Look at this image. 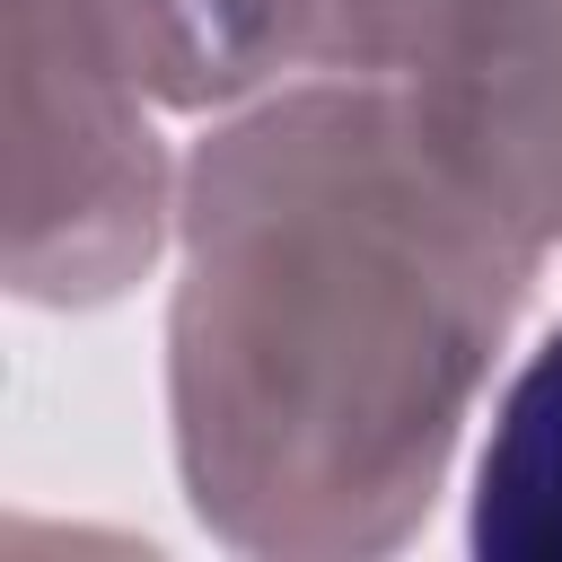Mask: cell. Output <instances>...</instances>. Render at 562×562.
Wrapping results in <instances>:
<instances>
[{"instance_id":"2","label":"cell","mask_w":562,"mask_h":562,"mask_svg":"<svg viewBox=\"0 0 562 562\" xmlns=\"http://www.w3.org/2000/svg\"><path fill=\"white\" fill-rule=\"evenodd\" d=\"M325 61L395 79L518 237H562V0H325Z\"/></svg>"},{"instance_id":"3","label":"cell","mask_w":562,"mask_h":562,"mask_svg":"<svg viewBox=\"0 0 562 562\" xmlns=\"http://www.w3.org/2000/svg\"><path fill=\"white\" fill-rule=\"evenodd\" d=\"M105 26L140 88L176 105H220L281 61H325V0H105Z\"/></svg>"},{"instance_id":"4","label":"cell","mask_w":562,"mask_h":562,"mask_svg":"<svg viewBox=\"0 0 562 562\" xmlns=\"http://www.w3.org/2000/svg\"><path fill=\"white\" fill-rule=\"evenodd\" d=\"M465 544L483 562H562V325L536 342L492 413Z\"/></svg>"},{"instance_id":"1","label":"cell","mask_w":562,"mask_h":562,"mask_svg":"<svg viewBox=\"0 0 562 562\" xmlns=\"http://www.w3.org/2000/svg\"><path fill=\"white\" fill-rule=\"evenodd\" d=\"M518 237L404 88H307L193 158L176 457L246 553H378L448 465L527 290Z\"/></svg>"}]
</instances>
